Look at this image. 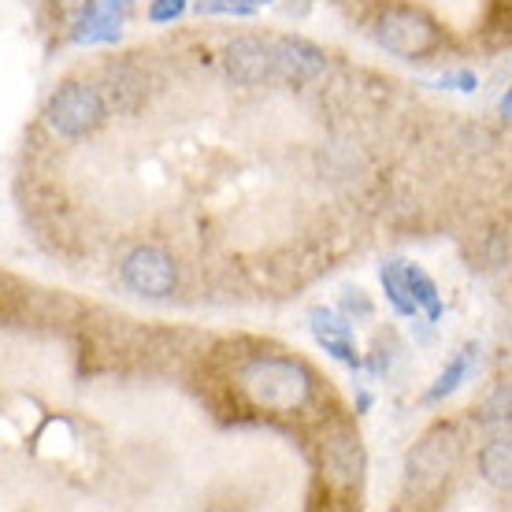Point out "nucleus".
<instances>
[{"label": "nucleus", "mask_w": 512, "mask_h": 512, "mask_svg": "<svg viewBox=\"0 0 512 512\" xmlns=\"http://www.w3.org/2000/svg\"><path fill=\"white\" fill-rule=\"evenodd\" d=\"M327 56L323 49L308 45L301 38H238L227 45V71L242 86H305L312 78L323 75Z\"/></svg>", "instance_id": "nucleus-1"}, {"label": "nucleus", "mask_w": 512, "mask_h": 512, "mask_svg": "<svg viewBox=\"0 0 512 512\" xmlns=\"http://www.w3.org/2000/svg\"><path fill=\"white\" fill-rule=\"evenodd\" d=\"M238 386H242V394L249 397L253 409L279 412V416L308 409L312 397H316V375L308 372L301 360L271 357V353L249 360L238 372Z\"/></svg>", "instance_id": "nucleus-2"}, {"label": "nucleus", "mask_w": 512, "mask_h": 512, "mask_svg": "<svg viewBox=\"0 0 512 512\" xmlns=\"http://www.w3.org/2000/svg\"><path fill=\"white\" fill-rule=\"evenodd\" d=\"M375 38L386 52H394L401 60H427L431 52H438L442 45V30L431 15H423L420 8H386L379 15V26H375Z\"/></svg>", "instance_id": "nucleus-3"}, {"label": "nucleus", "mask_w": 512, "mask_h": 512, "mask_svg": "<svg viewBox=\"0 0 512 512\" xmlns=\"http://www.w3.org/2000/svg\"><path fill=\"white\" fill-rule=\"evenodd\" d=\"M45 123L60 138H86L104 123V97L86 82H67L64 90L52 93Z\"/></svg>", "instance_id": "nucleus-4"}, {"label": "nucleus", "mask_w": 512, "mask_h": 512, "mask_svg": "<svg viewBox=\"0 0 512 512\" xmlns=\"http://www.w3.org/2000/svg\"><path fill=\"white\" fill-rule=\"evenodd\" d=\"M123 282L127 290H134L138 297H153V301H164V297L175 294L179 286V268L175 260L164 253V249H153V245H141L123 260Z\"/></svg>", "instance_id": "nucleus-5"}, {"label": "nucleus", "mask_w": 512, "mask_h": 512, "mask_svg": "<svg viewBox=\"0 0 512 512\" xmlns=\"http://www.w3.org/2000/svg\"><path fill=\"white\" fill-rule=\"evenodd\" d=\"M134 0H86V8L78 15L75 45H116L123 38V23L130 15Z\"/></svg>", "instance_id": "nucleus-6"}, {"label": "nucleus", "mask_w": 512, "mask_h": 512, "mask_svg": "<svg viewBox=\"0 0 512 512\" xmlns=\"http://www.w3.org/2000/svg\"><path fill=\"white\" fill-rule=\"evenodd\" d=\"M457 464V435L453 431H435L409 453V483L416 487H438V479Z\"/></svg>", "instance_id": "nucleus-7"}, {"label": "nucleus", "mask_w": 512, "mask_h": 512, "mask_svg": "<svg viewBox=\"0 0 512 512\" xmlns=\"http://www.w3.org/2000/svg\"><path fill=\"white\" fill-rule=\"evenodd\" d=\"M401 279H405V290H409L416 312H423L427 323H442L446 305H442V294H438L435 279H431L420 264H409V260H401Z\"/></svg>", "instance_id": "nucleus-8"}, {"label": "nucleus", "mask_w": 512, "mask_h": 512, "mask_svg": "<svg viewBox=\"0 0 512 512\" xmlns=\"http://www.w3.org/2000/svg\"><path fill=\"white\" fill-rule=\"evenodd\" d=\"M472 368H475V346H464L461 353L446 364V372L438 375V383L427 390V397H423V401H427V405H438V401L453 397L464 386V379L472 375Z\"/></svg>", "instance_id": "nucleus-9"}, {"label": "nucleus", "mask_w": 512, "mask_h": 512, "mask_svg": "<svg viewBox=\"0 0 512 512\" xmlns=\"http://www.w3.org/2000/svg\"><path fill=\"white\" fill-rule=\"evenodd\" d=\"M479 472H483V479L487 483H494L498 490H509L512 483V449H509V438H494V442H487L483 446V453H479Z\"/></svg>", "instance_id": "nucleus-10"}, {"label": "nucleus", "mask_w": 512, "mask_h": 512, "mask_svg": "<svg viewBox=\"0 0 512 512\" xmlns=\"http://www.w3.org/2000/svg\"><path fill=\"white\" fill-rule=\"evenodd\" d=\"M379 282H383V294H386V301L394 305L397 316L416 320V305H412L409 290H405V279H401V260H386L383 268H379Z\"/></svg>", "instance_id": "nucleus-11"}, {"label": "nucleus", "mask_w": 512, "mask_h": 512, "mask_svg": "<svg viewBox=\"0 0 512 512\" xmlns=\"http://www.w3.org/2000/svg\"><path fill=\"white\" fill-rule=\"evenodd\" d=\"M308 327L316 338H353V323L346 316H338L331 308H312L308 312Z\"/></svg>", "instance_id": "nucleus-12"}, {"label": "nucleus", "mask_w": 512, "mask_h": 512, "mask_svg": "<svg viewBox=\"0 0 512 512\" xmlns=\"http://www.w3.org/2000/svg\"><path fill=\"white\" fill-rule=\"evenodd\" d=\"M197 12L201 15H238V19H245V15H253L256 8L249 4V0H201Z\"/></svg>", "instance_id": "nucleus-13"}, {"label": "nucleus", "mask_w": 512, "mask_h": 512, "mask_svg": "<svg viewBox=\"0 0 512 512\" xmlns=\"http://www.w3.org/2000/svg\"><path fill=\"white\" fill-rule=\"evenodd\" d=\"M182 12H186V0H153V4H149V23H156V26L175 23Z\"/></svg>", "instance_id": "nucleus-14"}, {"label": "nucleus", "mask_w": 512, "mask_h": 512, "mask_svg": "<svg viewBox=\"0 0 512 512\" xmlns=\"http://www.w3.org/2000/svg\"><path fill=\"white\" fill-rule=\"evenodd\" d=\"M438 86L457 93H475L479 90V78H475V71H449V75L438 78Z\"/></svg>", "instance_id": "nucleus-15"}, {"label": "nucleus", "mask_w": 512, "mask_h": 512, "mask_svg": "<svg viewBox=\"0 0 512 512\" xmlns=\"http://www.w3.org/2000/svg\"><path fill=\"white\" fill-rule=\"evenodd\" d=\"M342 312H346V320L349 316H353V320H364V316H372V301H368V297H364V290H357V286H353V290H346V297H342Z\"/></svg>", "instance_id": "nucleus-16"}, {"label": "nucleus", "mask_w": 512, "mask_h": 512, "mask_svg": "<svg viewBox=\"0 0 512 512\" xmlns=\"http://www.w3.org/2000/svg\"><path fill=\"white\" fill-rule=\"evenodd\" d=\"M372 409V394H368V390H360L357 394V412H368Z\"/></svg>", "instance_id": "nucleus-17"}, {"label": "nucleus", "mask_w": 512, "mask_h": 512, "mask_svg": "<svg viewBox=\"0 0 512 512\" xmlns=\"http://www.w3.org/2000/svg\"><path fill=\"white\" fill-rule=\"evenodd\" d=\"M60 8H75V4H82V0H56Z\"/></svg>", "instance_id": "nucleus-18"}, {"label": "nucleus", "mask_w": 512, "mask_h": 512, "mask_svg": "<svg viewBox=\"0 0 512 512\" xmlns=\"http://www.w3.org/2000/svg\"><path fill=\"white\" fill-rule=\"evenodd\" d=\"M249 4H253V8H264V4H271V0H249Z\"/></svg>", "instance_id": "nucleus-19"}]
</instances>
